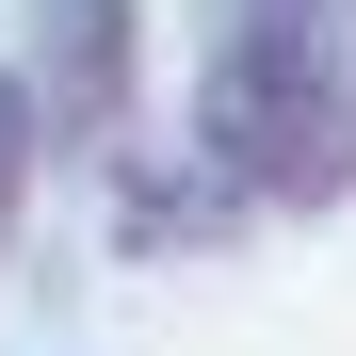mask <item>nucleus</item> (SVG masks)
Masks as SVG:
<instances>
[{
  "instance_id": "f257e3e1",
  "label": "nucleus",
  "mask_w": 356,
  "mask_h": 356,
  "mask_svg": "<svg viewBox=\"0 0 356 356\" xmlns=\"http://www.w3.org/2000/svg\"><path fill=\"white\" fill-rule=\"evenodd\" d=\"M195 162L259 227L356 211V0H211L195 17Z\"/></svg>"
},
{
  "instance_id": "f03ea898",
  "label": "nucleus",
  "mask_w": 356,
  "mask_h": 356,
  "mask_svg": "<svg viewBox=\"0 0 356 356\" xmlns=\"http://www.w3.org/2000/svg\"><path fill=\"white\" fill-rule=\"evenodd\" d=\"M17 81H33L49 162H97L146 113V0H33L17 17Z\"/></svg>"
},
{
  "instance_id": "7ed1b4c3",
  "label": "nucleus",
  "mask_w": 356,
  "mask_h": 356,
  "mask_svg": "<svg viewBox=\"0 0 356 356\" xmlns=\"http://www.w3.org/2000/svg\"><path fill=\"white\" fill-rule=\"evenodd\" d=\"M97 162H113V259H227V243L259 227L195 146H130V130H113Z\"/></svg>"
},
{
  "instance_id": "20e7f679",
  "label": "nucleus",
  "mask_w": 356,
  "mask_h": 356,
  "mask_svg": "<svg viewBox=\"0 0 356 356\" xmlns=\"http://www.w3.org/2000/svg\"><path fill=\"white\" fill-rule=\"evenodd\" d=\"M33 195H49V130H33V81L0 65V259L33 243Z\"/></svg>"
}]
</instances>
